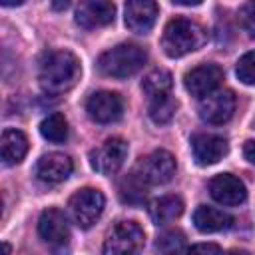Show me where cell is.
Here are the masks:
<instances>
[{"mask_svg":"<svg viewBox=\"0 0 255 255\" xmlns=\"http://www.w3.org/2000/svg\"><path fill=\"white\" fill-rule=\"evenodd\" d=\"M0 151H2V161L6 165H16L20 163L26 153H28V137L14 128H8L2 131L0 137Z\"/></svg>","mask_w":255,"mask_h":255,"instance_id":"cell-17","label":"cell"},{"mask_svg":"<svg viewBox=\"0 0 255 255\" xmlns=\"http://www.w3.org/2000/svg\"><path fill=\"white\" fill-rule=\"evenodd\" d=\"M175 4H181V6H197V4H201L203 0H173Z\"/></svg>","mask_w":255,"mask_h":255,"instance_id":"cell-29","label":"cell"},{"mask_svg":"<svg viewBox=\"0 0 255 255\" xmlns=\"http://www.w3.org/2000/svg\"><path fill=\"white\" fill-rule=\"evenodd\" d=\"M40 133L52 143H64L68 139V120L60 112H54L40 122Z\"/></svg>","mask_w":255,"mask_h":255,"instance_id":"cell-22","label":"cell"},{"mask_svg":"<svg viewBox=\"0 0 255 255\" xmlns=\"http://www.w3.org/2000/svg\"><path fill=\"white\" fill-rule=\"evenodd\" d=\"M135 171L147 185H163L175 175V157L165 149H155L137 161Z\"/></svg>","mask_w":255,"mask_h":255,"instance_id":"cell-7","label":"cell"},{"mask_svg":"<svg viewBox=\"0 0 255 255\" xmlns=\"http://www.w3.org/2000/svg\"><path fill=\"white\" fill-rule=\"evenodd\" d=\"M177 112V102L175 98L167 92V94H161V96H155L149 100V108H147V114L151 118L153 124L157 126H163V124H169L173 120Z\"/></svg>","mask_w":255,"mask_h":255,"instance_id":"cell-21","label":"cell"},{"mask_svg":"<svg viewBox=\"0 0 255 255\" xmlns=\"http://www.w3.org/2000/svg\"><path fill=\"white\" fill-rule=\"evenodd\" d=\"M183 213V201L177 195H163L149 203V217L155 225L175 221Z\"/></svg>","mask_w":255,"mask_h":255,"instance_id":"cell-19","label":"cell"},{"mask_svg":"<svg viewBox=\"0 0 255 255\" xmlns=\"http://www.w3.org/2000/svg\"><path fill=\"white\" fill-rule=\"evenodd\" d=\"M171 86H173V78H171V74H169L167 70H163V68L151 70V72L143 78V82H141V90H143V94H145L149 100L155 98V96L167 94V92L171 90Z\"/></svg>","mask_w":255,"mask_h":255,"instance_id":"cell-23","label":"cell"},{"mask_svg":"<svg viewBox=\"0 0 255 255\" xmlns=\"http://www.w3.org/2000/svg\"><path fill=\"white\" fill-rule=\"evenodd\" d=\"M155 249L163 251V253H173V251H181L185 249V235L177 229H169L165 233H161L155 241Z\"/></svg>","mask_w":255,"mask_h":255,"instance_id":"cell-24","label":"cell"},{"mask_svg":"<svg viewBox=\"0 0 255 255\" xmlns=\"http://www.w3.org/2000/svg\"><path fill=\"white\" fill-rule=\"evenodd\" d=\"M191 151L199 165H213L227 155L229 143L225 137L215 133H195L191 137Z\"/></svg>","mask_w":255,"mask_h":255,"instance_id":"cell-13","label":"cell"},{"mask_svg":"<svg viewBox=\"0 0 255 255\" xmlns=\"http://www.w3.org/2000/svg\"><path fill=\"white\" fill-rule=\"evenodd\" d=\"M147 195V183L141 179V175L133 169L120 181V197L128 205H139L145 201Z\"/></svg>","mask_w":255,"mask_h":255,"instance_id":"cell-20","label":"cell"},{"mask_svg":"<svg viewBox=\"0 0 255 255\" xmlns=\"http://www.w3.org/2000/svg\"><path fill=\"white\" fill-rule=\"evenodd\" d=\"M0 2H2V6H20L26 0H0Z\"/></svg>","mask_w":255,"mask_h":255,"instance_id":"cell-31","label":"cell"},{"mask_svg":"<svg viewBox=\"0 0 255 255\" xmlns=\"http://www.w3.org/2000/svg\"><path fill=\"white\" fill-rule=\"evenodd\" d=\"M239 24L247 32V36L255 40V0L245 2L239 8Z\"/></svg>","mask_w":255,"mask_h":255,"instance_id":"cell-26","label":"cell"},{"mask_svg":"<svg viewBox=\"0 0 255 255\" xmlns=\"http://www.w3.org/2000/svg\"><path fill=\"white\" fill-rule=\"evenodd\" d=\"M80 60L70 50H48L38 68L40 86L48 94L68 92L80 80Z\"/></svg>","mask_w":255,"mask_h":255,"instance_id":"cell-1","label":"cell"},{"mask_svg":"<svg viewBox=\"0 0 255 255\" xmlns=\"http://www.w3.org/2000/svg\"><path fill=\"white\" fill-rule=\"evenodd\" d=\"M221 80H223V70L217 64H199L185 74L183 84L191 96L201 100L203 96L215 92L219 88Z\"/></svg>","mask_w":255,"mask_h":255,"instance_id":"cell-11","label":"cell"},{"mask_svg":"<svg viewBox=\"0 0 255 255\" xmlns=\"http://www.w3.org/2000/svg\"><path fill=\"white\" fill-rule=\"evenodd\" d=\"M145 233L135 221H118L106 241H104V253L106 255H118V253H135L143 247Z\"/></svg>","mask_w":255,"mask_h":255,"instance_id":"cell-5","label":"cell"},{"mask_svg":"<svg viewBox=\"0 0 255 255\" xmlns=\"http://www.w3.org/2000/svg\"><path fill=\"white\" fill-rule=\"evenodd\" d=\"M235 74L243 84L255 86V52H247L237 60Z\"/></svg>","mask_w":255,"mask_h":255,"instance_id":"cell-25","label":"cell"},{"mask_svg":"<svg viewBox=\"0 0 255 255\" xmlns=\"http://www.w3.org/2000/svg\"><path fill=\"white\" fill-rule=\"evenodd\" d=\"M209 193L211 197L227 207L241 205L247 199V189L245 183L235 177L233 173H219L209 181Z\"/></svg>","mask_w":255,"mask_h":255,"instance_id":"cell-12","label":"cell"},{"mask_svg":"<svg viewBox=\"0 0 255 255\" xmlns=\"http://www.w3.org/2000/svg\"><path fill=\"white\" fill-rule=\"evenodd\" d=\"M231 215L217 209V207H209V205H199L193 211V223L197 227V231L201 233H217L223 231L231 225Z\"/></svg>","mask_w":255,"mask_h":255,"instance_id":"cell-18","label":"cell"},{"mask_svg":"<svg viewBox=\"0 0 255 255\" xmlns=\"http://www.w3.org/2000/svg\"><path fill=\"white\" fill-rule=\"evenodd\" d=\"M116 18V6L112 0H80L76 8V22L86 30H98L110 26Z\"/></svg>","mask_w":255,"mask_h":255,"instance_id":"cell-10","label":"cell"},{"mask_svg":"<svg viewBox=\"0 0 255 255\" xmlns=\"http://www.w3.org/2000/svg\"><path fill=\"white\" fill-rule=\"evenodd\" d=\"M38 235L50 245H66L70 239V225L58 207H48L40 213L38 219Z\"/></svg>","mask_w":255,"mask_h":255,"instance_id":"cell-14","label":"cell"},{"mask_svg":"<svg viewBox=\"0 0 255 255\" xmlns=\"http://www.w3.org/2000/svg\"><path fill=\"white\" fill-rule=\"evenodd\" d=\"M72 169H74V163L66 153L52 151V153H46L38 159L36 177L44 183H62L70 177Z\"/></svg>","mask_w":255,"mask_h":255,"instance_id":"cell-16","label":"cell"},{"mask_svg":"<svg viewBox=\"0 0 255 255\" xmlns=\"http://www.w3.org/2000/svg\"><path fill=\"white\" fill-rule=\"evenodd\" d=\"M104 207H106V197L100 189L94 187H84L76 191L68 201V213L72 221L82 229H90L102 217Z\"/></svg>","mask_w":255,"mask_h":255,"instance_id":"cell-4","label":"cell"},{"mask_svg":"<svg viewBox=\"0 0 255 255\" xmlns=\"http://www.w3.org/2000/svg\"><path fill=\"white\" fill-rule=\"evenodd\" d=\"M126 26L135 34H147L157 20L155 0H128L124 12Z\"/></svg>","mask_w":255,"mask_h":255,"instance_id":"cell-15","label":"cell"},{"mask_svg":"<svg viewBox=\"0 0 255 255\" xmlns=\"http://www.w3.org/2000/svg\"><path fill=\"white\" fill-rule=\"evenodd\" d=\"M128 157V143L122 137H110L102 145L90 151V165L102 175H114L120 171Z\"/></svg>","mask_w":255,"mask_h":255,"instance_id":"cell-6","label":"cell"},{"mask_svg":"<svg viewBox=\"0 0 255 255\" xmlns=\"http://www.w3.org/2000/svg\"><path fill=\"white\" fill-rule=\"evenodd\" d=\"M207 40V32L201 24L189 18H173L165 24L161 36V48L169 58H181L199 50Z\"/></svg>","mask_w":255,"mask_h":255,"instance_id":"cell-2","label":"cell"},{"mask_svg":"<svg viewBox=\"0 0 255 255\" xmlns=\"http://www.w3.org/2000/svg\"><path fill=\"white\" fill-rule=\"evenodd\" d=\"M199 118L205 124L221 126L231 120L235 112V96L231 90H215L199 100Z\"/></svg>","mask_w":255,"mask_h":255,"instance_id":"cell-8","label":"cell"},{"mask_svg":"<svg viewBox=\"0 0 255 255\" xmlns=\"http://www.w3.org/2000/svg\"><path fill=\"white\" fill-rule=\"evenodd\" d=\"M145 62H147V52L141 46L124 42V44H118L106 50L98 58V70L104 76L122 80V78H129L135 72H139Z\"/></svg>","mask_w":255,"mask_h":255,"instance_id":"cell-3","label":"cell"},{"mask_svg":"<svg viewBox=\"0 0 255 255\" xmlns=\"http://www.w3.org/2000/svg\"><path fill=\"white\" fill-rule=\"evenodd\" d=\"M243 155H245V159H247L249 163L255 165V139L245 141V145H243Z\"/></svg>","mask_w":255,"mask_h":255,"instance_id":"cell-28","label":"cell"},{"mask_svg":"<svg viewBox=\"0 0 255 255\" xmlns=\"http://www.w3.org/2000/svg\"><path fill=\"white\" fill-rule=\"evenodd\" d=\"M86 112L98 124H114L124 116V100L116 92L100 90L88 98Z\"/></svg>","mask_w":255,"mask_h":255,"instance_id":"cell-9","label":"cell"},{"mask_svg":"<svg viewBox=\"0 0 255 255\" xmlns=\"http://www.w3.org/2000/svg\"><path fill=\"white\" fill-rule=\"evenodd\" d=\"M187 251H203V253H221V247L215 243H195L187 247Z\"/></svg>","mask_w":255,"mask_h":255,"instance_id":"cell-27","label":"cell"},{"mask_svg":"<svg viewBox=\"0 0 255 255\" xmlns=\"http://www.w3.org/2000/svg\"><path fill=\"white\" fill-rule=\"evenodd\" d=\"M68 4H70V0H52V6H54L56 10H64Z\"/></svg>","mask_w":255,"mask_h":255,"instance_id":"cell-30","label":"cell"}]
</instances>
